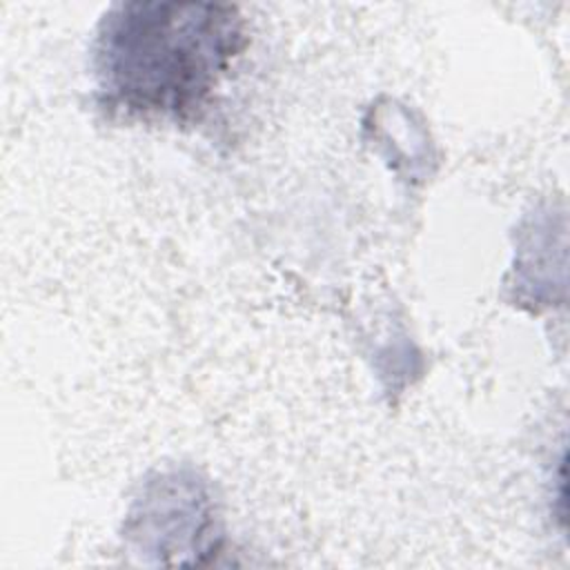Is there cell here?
Masks as SVG:
<instances>
[{"label": "cell", "instance_id": "1", "mask_svg": "<svg viewBox=\"0 0 570 570\" xmlns=\"http://www.w3.org/2000/svg\"><path fill=\"white\" fill-rule=\"evenodd\" d=\"M240 45V22L232 7L120 4L98 36L100 89L111 107L187 118L205 107Z\"/></svg>", "mask_w": 570, "mask_h": 570}]
</instances>
